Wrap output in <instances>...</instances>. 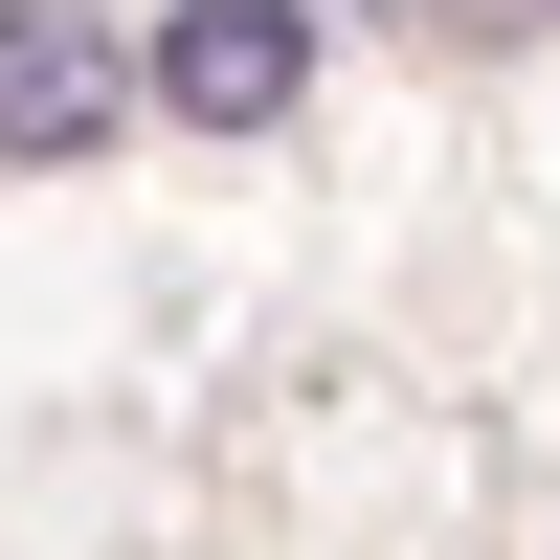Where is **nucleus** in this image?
Returning <instances> with one entry per match:
<instances>
[{"instance_id":"1","label":"nucleus","mask_w":560,"mask_h":560,"mask_svg":"<svg viewBox=\"0 0 560 560\" xmlns=\"http://www.w3.org/2000/svg\"><path fill=\"white\" fill-rule=\"evenodd\" d=\"M135 113H179V135H292V113H314V0H179V23L135 45Z\"/></svg>"},{"instance_id":"2","label":"nucleus","mask_w":560,"mask_h":560,"mask_svg":"<svg viewBox=\"0 0 560 560\" xmlns=\"http://www.w3.org/2000/svg\"><path fill=\"white\" fill-rule=\"evenodd\" d=\"M113 135H135V45L90 23V0H0V158L68 179V158H113Z\"/></svg>"},{"instance_id":"3","label":"nucleus","mask_w":560,"mask_h":560,"mask_svg":"<svg viewBox=\"0 0 560 560\" xmlns=\"http://www.w3.org/2000/svg\"><path fill=\"white\" fill-rule=\"evenodd\" d=\"M516 23H560V0H516Z\"/></svg>"}]
</instances>
